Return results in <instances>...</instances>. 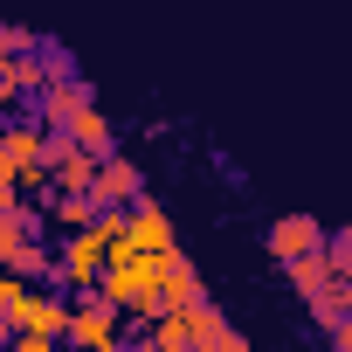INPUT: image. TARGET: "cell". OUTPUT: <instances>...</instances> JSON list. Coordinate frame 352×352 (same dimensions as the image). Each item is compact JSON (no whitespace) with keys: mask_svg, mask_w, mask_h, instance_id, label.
Listing matches in <instances>:
<instances>
[{"mask_svg":"<svg viewBox=\"0 0 352 352\" xmlns=\"http://www.w3.org/2000/svg\"><path fill=\"white\" fill-rule=\"evenodd\" d=\"M173 256V249H166ZM166 256H145V249H124V235L104 249V276L97 290L124 311V318H152L159 311V283H166Z\"/></svg>","mask_w":352,"mask_h":352,"instance_id":"obj_1","label":"cell"},{"mask_svg":"<svg viewBox=\"0 0 352 352\" xmlns=\"http://www.w3.org/2000/svg\"><path fill=\"white\" fill-rule=\"evenodd\" d=\"M0 311H8V331H35V338H63V318H69V304H56V297H42L28 283L0 304Z\"/></svg>","mask_w":352,"mask_h":352,"instance_id":"obj_2","label":"cell"},{"mask_svg":"<svg viewBox=\"0 0 352 352\" xmlns=\"http://www.w3.org/2000/svg\"><path fill=\"white\" fill-rule=\"evenodd\" d=\"M83 297H90V290H83ZM63 338H76V345H97V352H111V345H118V304H111V297L69 304V318H63Z\"/></svg>","mask_w":352,"mask_h":352,"instance_id":"obj_3","label":"cell"},{"mask_svg":"<svg viewBox=\"0 0 352 352\" xmlns=\"http://www.w3.org/2000/svg\"><path fill=\"white\" fill-rule=\"evenodd\" d=\"M97 208H131L138 194H145V180H138V166L131 159H118V152H104L97 159V173H90V187H83Z\"/></svg>","mask_w":352,"mask_h":352,"instance_id":"obj_4","label":"cell"},{"mask_svg":"<svg viewBox=\"0 0 352 352\" xmlns=\"http://www.w3.org/2000/svg\"><path fill=\"white\" fill-rule=\"evenodd\" d=\"M118 235H124V249H145V256H166V249H173V221H166L145 194L124 208V228H118Z\"/></svg>","mask_w":352,"mask_h":352,"instance_id":"obj_5","label":"cell"},{"mask_svg":"<svg viewBox=\"0 0 352 352\" xmlns=\"http://www.w3.org/2000/svg\"><path fill=\"white\" fill-rule=\"evenodd\" d=\"M63 138H76V145H83V152H97V159H104V152H111V138H118V131H111V118H104V111H97V104H90V97H83V104H76V111H69V118H63Z\"/></svg>","mask_w":352,"mask_h":352,"instance_id":"obj_6","label":"cell"},{"mask_svg":"<svg viewBox=\"0 0 352 352\" xmlns=\"http://www.w3.org/2000/svg\"><path fill=\"white\" fill-rule=\"evenodd\" d=\"M324 242V228L311 221V214H283L276 228H270V256L276 263H290V256H304V249H318Z\"/></svg>","mask_w":352,"mask_h":352,"instance_id":"obj_7","label":"cell"},{"mask_svg":"<svg viewBox=\"0 0 352 352\" xmlns=\"http://www.w3.org/2000/svg\"><path fill=\"white\" fill-rule=\"evenodd\" d=\"M283 270H290V283H297V297H318L324 283H338V270L324 263V242H318V249H304V256H290Z\"/></svg>","mask_w":352,"mask_h":352,"instance_id":"obj_8","label":"cell"},{"mask_svg":"<svg viewBox=\"0 0 352 352\" xmlns=\"http://www.w3.org/2000/svg\"><path fill=\"white\" fill-rule=\"evenodd\" d=\"M194 297H208V290H201V270H194L180 249H173V256H166V283H159V304H194Z\"/></svg>","mask_w":352,"mask_h":352,"instance_id":"obj_9","label":"cell"},{"mask_svg":"<svg viewBox=\"0 0 352 352\" xmlns=\"http://www.w3.org/2000/svg\"><path fill=\"white\" fill-rule=\"evenodd\" d=\"M42 90H49V97H42V118H49V124H63V118L90 97V83H76V76H56V83H42Z\"/></svg>","mask_w":352,"mask_h":352,"instance_id":"obj_10","label":"cell"},{"mask_svg":"<svg viewBox=\"0 0 352 352\" xmlns=\"http://www.w3.org/2000/svg\"><path fill=\"white\" fill-rule=\"evenodd\" d=\"M0 263H8L14 276H56V256H49V249H35L28 235H21V242H14L8 256H0Z\"/></svg>","mask_w":352,"mask_h":352,"instance_id":"obj_11","label":"cell"},{"mask_svg":"<svg viewBox=\"0 0 352 352\" xmlns=\"http://www.w3.org/2000/svg\"><path fill=\"white\" fill-rule=\"evenodd\" d=\"M49 208H56V221H63V228H83V221L97 214V201H90V194H69V187H56V201H49Z\"/></svg>","mask_w":352,"mask_h":352,"instance_id":"obj_12","label":"cell"},{"mask_svg":"<svg viewBox=\"0 0 352 352\" xmlns=\"http://www.w3.org/2000/svg\"><path fill=\"white\" fill-rule=\"evenodd\" d=\"M28 235V214H21V194H0V256Z\"/></svg>","mask_w":352,"mask_h":352,"instance_id":"obj_13","label":"cell"},{"mask_svg":"<svg viewBox=\"0 0 352 352\" xmlns=\"http://www.w3.org/2000/svg\"><path fill=\"white\" fill-rule=\"evenodd\" d=\"M0 194H14V159H8V145H0Z\"/></svg>","mask_w":352,"mask_h":352,"instance_id":"obj_14","label":"cell"}]
</instances>
